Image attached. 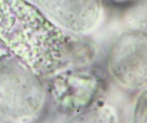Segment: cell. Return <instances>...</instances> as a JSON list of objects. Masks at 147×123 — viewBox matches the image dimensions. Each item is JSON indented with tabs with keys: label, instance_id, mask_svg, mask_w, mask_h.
Wrapping results in <instances>:
<instances>
[{
	"label": "cell",
	"instance_id": "3",
	"mask_svg": "<svg viewBox=\"0 0 147 123\" xmlns=\"http://www.w3.org/2000/svg\"><path fill=\"white\" fill-rule=\"evenodd\" d=\"M32 1L57 27L77 35H85L95 31L103 18L100 0Z\"/></svg>",
	"mask_w": 147,
	"mask_h": 123
},
{
	"label": "cell",
	"instance_id": "4",
	"mask_svg": "<svg viewBox=\"0 0 147 123\" xmlns=\"http://www.w3.org/2000/svg\"><path fill=\"white\" fill-rule=\"evenodd\" d=\"M99 89L95 74L66 69L52 76L47 92L60 111L74 115L95 101Z\"/></svg>",
	"mask_w": 147,
	"mask_h": 123
},
{
	"label": "cell",
	"instance_id": "1",
	"mask_svg": "<svg viewBox=\"0 0 147 123\" xmlns=\"http://www.w3.org/2000/svg\"><path fill=\"white\" fill-rule=\"evenodd\" d=\"M47 89L21 61L0 66V116L11 123H33L44 111Z\"/></svg>",
	"mask_w": 147,
	"mask_h": 123
},
{
	"label": "cell",
	"instance_id": "8",
	"mask_svg": "<svg viewBox=\"0 0 147 123\" xmlns=\"http://www.w3.org/2000/svg\"><path fill=\"white\" fill-rule=\"evenodd\" d=\"M113 2H116V3H123V2H127L129 1H132V0H109Z\"/></svg>",
	"mask_w": 147,
	"mask_h": 123
},
{
	"label": "cell",
	"instance_id": "7",
	"mask_svg": "<svg viewBox=\"0 0 147 123\" xmlns=\"http://www.w3.org/2000/svg\"><path fill=\"white\" fill-rule=\"evenodd\" d=\"M130 123H147V89L143 90L136 99Z\"/></svg>",
	"mask_w": 147,
	"mask_h": 123
},
{
	"label": "cell",
	"instance_id": "5",
	"mask_svg": "<svg viewBox=\"0 0 147 123\" xmlns=\"http://www.w3.org/2000/svg\"><path fill=\"white\" fill-rule=\"evenodd\" d=\"M65 123H120L117 110L106 101L95 100Z\"/></svg>",
	"mask_w": 147,
	"mask_h": 123
},
{
	"label": "cell",
	"instance_id": "2",
	"mask_svg": "<svg viewBox=\"0 0 147 123\" xmlns=\"http://www.w3.org/2000/svg\"><path fill=\"white\" fill-rule=\"evenodd\" d=\"M107 67L121 87L132 91L147 89V36L136 32L119 38L109 52Z\"/></svg>",
	"mask_w": 147,
	"mask_h": 123
},
{
	"label": "cell",
	"instance_id": "6",
	"mask_svg": "<svg viewBox=\"0 0 147 123\" xmlns=\"http://www.w3.org/2000/svg\"><path fill=\"white\" fill-rule=\"evenodd\" d=\"M124 24L134 32H147V0H141L126 11Z\"/></svg>",
	"mask_w": 147,
	"mask_h": 123
}]
</instances>
